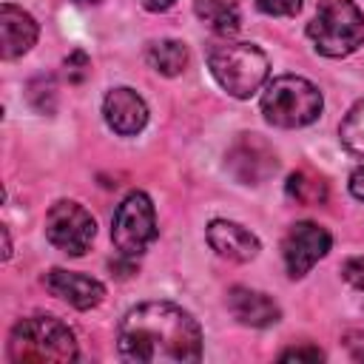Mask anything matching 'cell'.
<instances>
[{
  "label": "cell",
  "instance_id": "obj_14",
  "mask_svg": "<svg viewBox=\"0 0 364 364\" xmlns=\"http://www.w3.org/2000/svg\"><path fill=\"white\" fill-rule=\"evenodd\" d=\"M228 307H230L233 318L247 327H270L282 316L279 304L267 293H259L250 287H233L228 293Z\"/></svg>",
  "mask_w": 364,
  "mask_h": 364
},
{
  "label": "cell",
  "instance_id": "obj_2",
  "mask_svg": "<svg viewBox=\"0 0 364 364\" xmlns=\"http://www.w3.org/2000/svg\"><path fill=\"white\" fill-rule=\"evenodd\" d=\"M77 341L68 324L54 316H28L9 333V361H74Z\"/></svg>",
  "mask_w": 364,
  "mask_h": 364
},
{
  "label": "cell",
  "instance_id": "obj_6",
  "mask_svg": "<svg viewBox=\"0 0 364 364\" xmlns=\"http://www.w3.org/2000/svg\"><path fill=\"white\" fill-rule=\"evenodd\" d=\"M111 239L117 250L131 259H136L156 239V216L148 193L134 191L117 205V213L111 222Z\"/></svg>",
  "mask_w": 364,
  "mask_h": 364
},
{
  "label": "cell",
  "instance_id": "obj_9",
  "mask_svg": "<svg viewBox=\"0 0 364 364\" xmlns=\"http://www.w3.org/2000/svg\"><path fill=\"white\" fill-rule=\"evenodd\" d=\"M228 168L242 185H262L270 173H276L279 162L273 148L259 134H242L228 151Z\"/></svg>",
  "mask_w": 364,
  "mask_h": 364
},
{
  "label": "cell",
  "instance_id": "obj_25",
  "mask_svg": "<svg viewBox=\"0 0 364 364\" xmlns=\"http://www.w3.org/2000/svg\"><path fill=\"white\" fill-rule=\"evenodd\" d=\"M350 193H353L355 199H361V202H364V165H361V168H355V171L350 173Z\"/></svg>",
  "mask_w": 364,
  "mask_h": 364
},
{
  "label": "cell",
  "instance_id": "obj_18",
  "mask_svg": "<svg viewBox=\"0 0 364 364\" xmlns=\"http://www.w3.org/2000/svg\"><path fill=\"white\" fill-rule=\"evenodd\" d=\"M338 136L350 154L364 156V100L350 108V114L344 117V122L338 128Z\"/></svg>",
  "mask_w": 364,
  "mask_h": 364
},
{
  "label": "cell",
  "instance_id": "obj_13",
  "mask_svg": "<svg viewBox=\"0 0 364 364\" xmlns=\"http://www.w3.org/2000/svg\"><path fill=\"white\" fill-rule=\"evenodd\" d=\"M208 242L219 256L230 262H250L259 253V239L247 228L228 219H213L208 225Z\"/></svg>",
  "mask_w": 364,
  "mask_h": 364
},
{
  "label": "cell",
  "instance_id": "obj_12",
  "mask_svg": "<svg viewBox=\"0 0 364 364\" xmlns=\"http://www.w3.org/2000/svg\"><path fill=\"white\" fill-rule=\"evenodd\" d=\"M37 43V23L28 11L3 3L0 6V54L3 60H14L26 54Z\"/></svg>",
  "mask_w": 364,
  "mask_h": 364
},
{
  "label": "cell",
  "instance_id": "obj_17",
  "mask_svg": "<svg viewBox=\"0 0 364 364\" xmlns=\"http://www.w3.org/2000/svg\"><path fill=\"white\" fill-rule=\"evenodd\" d=\"M284 191L299 205H324L327 202V182L313 171H293L284 182Z\"/></svg>",
  "mask_w": 364,
  "mask_h": 364
},
{
  "label": "cell",
  "instance_id": "obj_10",
  "mask_svg": "<svg viewBox=\"0 0 364 364\" xmlns=\"http://www.w3.org/2000/svg\"><path fill=\"white\" fill-rule=\"evenodd\" d=\"M43 284H46V290H48L51 296L68 301V304L77 307V310H91V307H97V304L102 301V296H105V287H102L97 279L82 276V273H71V270H63V267L48 270L46 279H43Z\"/></svg>",
  "mask_w": 364,
  "mask_h": 364
},
{
  "label": "cell",
  "instance_id": "obj_21",
  "mask_svg": "<svg viewBox=\"0 0 364 364\" xmlns=\"http://www.w3.org/2000/svg\"><path fill=\"white\" fill-rule=\"evenodd\" d=\"M256 6L273 17H293V14H299L301 0H256Z\"/></svg>",
  "mask_w": 364,
  "mask_h": 364
},
{
  "label": "cell",
  "instance_id": "obj_4",
  "mask_svg": "<svg viewBox=\"0 0 364 364\" xmlns=\"http://www.w3.org/2000/svg\"><path fill=\"white\" fill-rule=\"evenodd\" d=\"M307 37L324 57H347L364 43V14L353 0H321Z\"/></svg>",
  "mask_w": 364,
  "mask_h": 364
},
{
  "label": "cell",
  "instance_id": "obj_5",
  "mask_svg": "<svg viewBox=\"0 0 364 364\" xmlns=\"http://www.w3.org/2000/svg\"><path fill=\"white\" fill-rule=\"evenodd\" d=\"M262 114L279 128L310 125L321 114V91L310 80L296 74L276 77L262 94Z\"/></svg>",
  "mask_w": 364,
  "mask_h": 364
},
{
  "label": "cell",
  "instance_id": "obj_24",
  "mask_svg": "<svg viewBox=\"0 0 364 364\" xmlns=\"http://www.w3.org/2000/svg\"><path fill=\"white\" fill-rule=\"evenodd\" d=\"M344 347L355 361H364V330H350L344 333Z\"/></svg>",
  "mask_w": 364,
  "mask_h": 364
},
{
  "label": "cell",
  "instance_id": "obj_27",
  "mask_svg": "<svg viewBox=\"0 0 364 364\" xmlns=\"http://www.w3.org/2000/svg\"><path fill=\"white\" fill-rule=\"evenodd\" d=\"M77 3H100V0H77Z\"/></svg>",
  "mask_w": 364,
  "mask_h": 364
},
{
  "label": "cell",
  "instance_id": "obj_23",
  "mask_svg": "<svg viewBox=\"0 0 364 364\" xmlns=\"http://www.w3.org/2000/svg\"><path fill=\"white\" fill-rule=\"evenodd\" d=\"M282 358L284 361H321L324 353L318 347H293V350H284Z\"/></svg>",
  "mask_w": 364,
  "mask_h": 364
},
{
  "label": "cell",
  "instance_id": "obj_20",
  "mask_svg": "<svg viewBox=\"0 0 364 364\" xmlns=\"http://www.w3.org/2000/svg\"><path fill=\"white\" fill-rule=\"evenodd\" d=\"M88 71H91V60H88L85 51H71L65 57V77L71 82H82L88 77Z\"/></svg>",
  "mask_w": 364,
  "mask_h": 364
},
{
  "label": "cell",
  "instance_id": "obj_8",
  "mask_svg": "<svg viewBox=\"0 0 364 364\" xmlns=\"http://www.w3.org/2000/svg\"><path fill=\"white\" fill-rule=\"evenodd\" d=\"M330 233L316 225V222H296L284 242H282V256H284V264H287V273L293 279H301L321 256H327L330 250Z\"/></svg>",
  "mask_w": 364,
  "mask_h": 364
},
{
  "label": "cell",
  "instance_id": "obj_22",
  "mask_svg": "<svg viewBox=\"0 0 364 364\" xmlns=\"http://www.w3.org/2000/svg\"><path fill=\"white\" fill-rule=\"evenodd\" d=\"M341 273H344L347 284H353L355 290H364V256H353V259H347L344 267H341Z\"/></svg>",
  "mask_w": 364,
  "mask_h": 364
},
{
  "label": "cell",
  "instance_id": "obj_16",
  "mask_svg": "<svg viewBox=\"0 0 364 364\" xmlns=\"http://www.w3.org/2000/svg\"><path fill=\"white\" fill-rule=\"evenodd\" d=\"M145 57H148V65L165 77H176L188 65V48L179 40H159L148 48Z\"/></svg>",
  "mask_w": 364,
  "mask_h": 364
},
{
  "label": "cell",
  "instance_id": "obj_3",
  "mask_svg": "<svg viewBox=\"0 0 364 364\" xmlns=\"http://www.w3.org/2000/svg\"><path fill=\"white\" fill-rule=\"evenodd\" d=\"M208 65L216 77V82L230 94V97H250L262 88L267 80V57L259 46L253 43H216L208 51Z\"/></svg>",
  "mask_w": 364,
  "mask_h": 364
},
{
  "label": "cell",
  "instance_id": "obj_19",
  "mask_svg": "<svg viewBox=\"0 0 364 364\" xmlns=\"http://www.w3.org/2000/svg\"><path fill=\"white\" fill-rule=\"evenodd\" d=\"M28 102L40 111V114H51L54 111V102H57V88H54V80L40 74L28 82Z\"/></svg>",
  "mask_w": 364,
  "mask_h": 364
},
{
  "label": "cell",
  "instance_id": "obj_11",
  "mask_svg": "<svg viewBox=\"0 0 364 364\" xmlns=\"http://www.w3.org/2000/svg\"><path fill=\"white\" fill-rule=\"evenodd\" d=\"M102 114H105L108 128H114L122 136L139 134L145 128V122H148V105L131 88H114V91H108L105 94V102H102Z\"/></svg>",
  "mask_w": 364,
  "mask_h": 364
},
{
  "label": "cell",
  "instance_id": "obj_26",
  "mask_svg": "<svg viewBox=\"0 0 364 364\" xmlns=\"http://www.w3.org/2000/svg\"><path fill=\"white\" fill-rule=\"evenodd\" d=\"M139 3H142L148 11H168L176 0H139Z\"/></svg>",
  "mask_w": 364,
  "mask_h": 364
},
{
  "label": "cell",
  "instance_id": "obj_7",
  "mask_svg": "<svg viewBox=\"0 0 364 364\" xmlns=\"http://www.w3.org/2000/svg\"><path fill=\"white\" fill-rule=\"evenodd\" d=\"M94 233H97V222L94 216L77 205V202H68V199H60L48 208V216H46V236L54 247H60L63 253L68 256H82L91 242H94Z\"/></svg>",
  "mask_w": 364,
  "mask_h": 364
},
{
  "label": "cell",
  "instance_id": "obj_15",
  "mask_svg": "<svg viewBox=\"0 0 364 364\" xmlns=\"http://www.w3.org/2000/svg\"><path fill=\"white\" fill-rule=\"evenodd\" d=\"M193 11L196 17L216 34L222 37H230L239 31V23H242V6L239 0H196L193 3Z\"/></svg>",
  "mask_w": 364,
  "mask_h": 364
},
{
  "label": "cell",
  "instance_id": "obj_1",
  "mask_svg": "<svg viewBox=\"0 0 364 364\" xmlns=\"http://www.w3.org/2000/svg\"><path fill=\"white\" fill-rule=\"evenodd\" d=\"M117 347L122 358L139 364L199 361L202 330L188 310L171 301H145L125 313Z\"/></svg>",
  "mask_w": 364,
  "mask_h": 364
}]
</instances>
